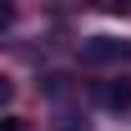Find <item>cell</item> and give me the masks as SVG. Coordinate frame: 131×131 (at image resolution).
Returning a JSON list of instances; mask_svg holds the SVG:
<instances>
[{"label":"cell","instance_id":"3","mask_svg":"<svg viewBox=\"0 0 131 131\" xmlns=\"http://www.w3.org/2000/svg\"><path fill=\"white\" fill-rule=\"evenodd\" d=\"M96 5H101V10H116V15H121V10L131 15V0H96Z\"/></svg>","mask_w":131,"mask_h":131},{"label":"cell","instance_id":"4","mask_svg":"<svg viewBox=\"0 0 131 131\" xmlns=\"http://www.w3.org/2000/svg\"><path fill=\"white\" fill-rule=\"evenodd\" d=\"M0 131H30V126H25L20 116H0Z\"/></svg>","mask_w":131,"mask_h":131},{"label":"cell","instance_id":"2","mask_svg":"<svg viewBox=\"0 0 131 131\" xmlns=\"http://www.w3.org/2000/svg\"><path fill=\"white\" fill-rule=\"evenodd\" d=\"M101 101H106L111 111H126L131 106V81H106L101 86Z\"/></svg>","mask_w":131,"mask_h":131},{"label":"cell","instance_id":"5","mask_svg":"<svg viewBox=\"0 0 131 131\" xmlns=\"http://www.w3.org/2000/svg\"><path fill=\"white\" fill-rule=\"evenodd\" d=\"M10 20H15V5H10V0H0V25H10Z\"/></svg>","mask_w":131,"mask_h":131},{"label":"cell","instance_id":"1","mask_svg":"<svg viewBox=\"0 0 131 131\" xmlns=\"http://www.w3.org/2000/svg\"><path fill=\"white\" fill-rule=\"evenodd\" d=\"M81 61L86 66H121V61H131V40L91 35V40H81Z\"/></svg>","mask_w":131,"mask_h":131},{"label":"cell","instance_id":"6","mask_svg":"<svg viewBox=\"0 0 131 131\" xmlns=\"http://www.w3.org/2000/svg\"><path fill=\"white\" fill-rule=\"evenodd\" d=\"M10 96H15V86H10L5 76H0V106H10Z\"/></svg>","mask_w":131,"mask_h":131}]
</instances>
